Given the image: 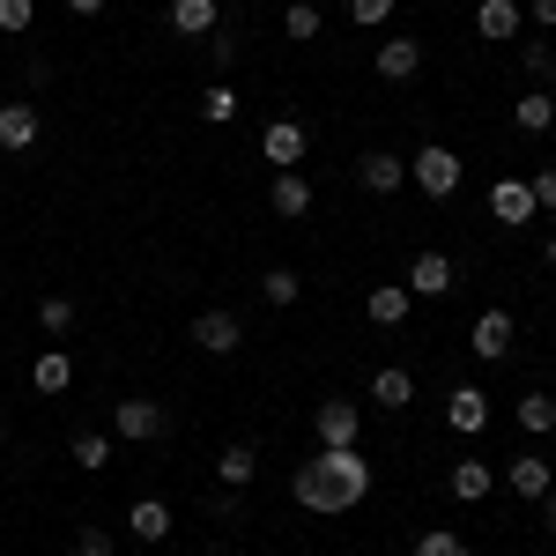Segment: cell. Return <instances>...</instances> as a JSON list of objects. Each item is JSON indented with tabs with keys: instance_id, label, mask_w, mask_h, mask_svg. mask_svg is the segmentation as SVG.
I'll list each match as a JSON object with an SVG mask.
<instances>
[{
	"instance_id": "1",
	"label": "cell",
	"mask_w": 556,
	"mask_h": 556,
	"mask_svg": "<svg viewBox=\"0 0 556 556\" xmlns=\"http://www.w3.org/2000/svg\"><path fill=\"white\" fill-rule=\"evenodd\" d=\"M290 497H298L304 513H319V519H342V513H356V505L371 497V460H364L356 445H319V453L290 475Z\"/></svg>"
},
{
	"instance_id": "2",
	"label": "cell",
	"mask_w": 556,
	"mask_h": 556,
	"mask_svg": "<svg viewBox=\"0 0 556 556\" xmlns=\"http://www.w3.org/2000/svg\"><path fill=\"white\" fill-rule=\"evenodd\" d=\"M408 178H416V193H430V201H453V193H460V156H453L445 141H424L416 164H408Z\"/></svg>"
},
{
	"instance_id": "3",
	"label": "cell",
	"mask_w": 556,
	"mask_h": 556,
	"mask_svg": "<svg viewBox=\"0 0 556 556\" xmlns=\"http://www.w3.org/2000/svg\"><path fill=\"white\" fill-rule=\"evenodd\" d=\"M112 430H119L127 445H149V438H164V430H172V408H164V401H149V393H134V401L112 408Z\"/></svg>"
},
{
	"instance_id": "4",
	"label": "cell",
	"mask_w": 556,
	"mask_h": 556,
	"mask_svg": "<svg viewBox=\"0 0 556 556\" xmlns=\"http://www.w3.org/2000/svg\"><path fill=\"white\" fill-rule=\"evenodd\" d=\"M304 149H312V134H304L298 119H275V127L260 134V156H267L275 172H298V164H304Z\"/></svg>"
},
{
	"instance_id": "5",
	"label": "cell",
	"mask_w": 556,
	"mask_h": 556,
	"mask_svg": "<svg viewBox=\"0 0 556 556\" xmlns=\"http://www.w3.org/2000/svg\"><path fill=\"white\" fill-rule=\"evenodd\" d=\"M193 349H208V356H238V349H245L238 312H201V319H193Z\"/></svg>"
},
{
	"instance_id": "6",
	"label": "cell",
	"mask_w": 556,
	"mask_h": 556,
	"mask_svg": "<svg viewBox=\"0 0 556 556\" xmlns=\"http://www.w3.org/2000/svg\"><path fill=\"white\" fill-rule=\"evenodd\" d=\"M505 490H513V497H527V505H542V497L556 490V468L542 460V453H519L513 468H505Z\"/></svg>"
},
{
	"instance_id": "7",
	"label": "cell",
	"mask_w": 556,
	"mask_h": 556,
	"mask_svg": "<svg viewBox=\"0 0 556 556\" xmlns=\"http://www.w3.org/2000/svg\"><path fill=\"white\" fill-rule=\"evenodd\" d=\"M445 424L482 438V430H490V393H482V386H453V393H445Z\"/></svg>"
},
{
	"instance_id": "8",
	"label": "cell",
	"mask_w": 556,
	"mask_h": 556,
	"mask_svg": "<svg viewBox=\"0 0 556 556\" xmlns=\"http://www.w3.org/2000/svg\"><path fill=\"white\" fill-rule=\"evenodd\" d=\"M312 430H319V445H356V430H364V408H356V401H319Z\"/></svg>"
},
{
	"instance_id": "9",
	"label": "cell",
	"mask_w": 556,
	"mask_h": 556,
	"mask_svg": "<svg viewBox=\"0 0 556 556\" xmlns=\"http://www.w3.org/2000/svg\"><path fill=\"white\" fill-rule=\"evenodd\" d=\"M475 356L482 364H505L513 356V312H482L475 319Z\"/></svg>"
},
{
	"instance_id": "10",
	"label": "cell",
	"mask_w": 556,
	"mask_h": 556,
	"mask_svg": "<svg viewBox=\"0 0 556 556\" xmlns=\"http://www.w3.org/2000/svg\"><path fill=\"white\" fill-rule=\"evenodd\" d=\"M519 0H482L475 8V38H490V45H505V38H519Z\"/></svg>"
},
{
	"instance_id": "11",
	"label": "cell",
	"mask_w": 556,
	"mask_h": 556,
	"mask_svg": "<svg viewBox=\"0 0 556 556\" xmlns=\"http://www.w3.org/2000/svg\"><path fill=\"white\" fill-rule=\"evenodd\" d=\"M267 208L290 215V223H298V215H312V178H304V172H275V186H267Z\"/></svg>"
},
{
	"instance_id": "12",
	"label": "cell",
	"mask_w": 556,
	"mask_h": 556,
	"mask_svg": "<svg viewBox=\"0 0 556 556\" xmlns=\"http://www.w3.org/2000/svg\"><path fill=\"white\" fill-rule=\"evenodd\" d=\"M379 75L386 83H416V75H424V45L416 38H386L379 45Z\"/></svg>"
},
{
	"instance_id": "13",
	"label": "cell",
	"mask_w": 556,
	"mask_h": 556,
	"mask_svg": "<svg viewBox=\"0 0 556 556\" xmlns=\"http://www.w3.org/2000/svg\"><path fill=\"white\" fill-rule=\"evenodd\" d=\"M453 290V260L445 253H416V267H408V298H445Z\"/></svg>"
},
{
	"instance_id": "14",
	"label": "cell",
	"mask_w": 556,
	"mask_h": 556,
	"mask_svg": "<svg viewBox=\"0 0 556 556\" xmlns=\"http://www.w3.org/2000/svg\"><path fill=\"white\" fill-rule=\"evenodd\" d=\"M490 215H497V223H534V193H527V178H497V186H490Z\"/></svg>"
},
{
	"instance_id": "15",
	"label": "cell",
	"mask_w": 556,
	"mask_h": 556,
	"mask_svg": "<svg viewBox=\"0 0 556 556\" xmlns=\"http://www.w3.org/2000/svg\"><path fill=\"white\" fill-rule=\"evenodd\" d=\"M356 178H364V193H401V186H408V164L386 156V149H371V156L356 164Z\"/></svg>"
},
{
	"instance_id": "16",
	"label": "cell",
	"mask_w": 556,
	"mask_h": 556,
	"mask_svg": "<svg viewBox=\"0 0 556 556\" xmlns=\"http://www.w3.org/2000/svg\"><path fill=\"white\" fill-rule=\"evenodd\" d=\"M127 534L134 542H164V534H172V505H164V497H134Z\"/></svg>"
},
{
	"instance_id": "17",
	"label": "cell",
	"mask_w": 556,
	"mask_h": 556,
	"mask_svg": "<svg viewBox=\"0 0 556 556\" xmlns=\"http://www.w3.org/2000/svg\"><path fill=\"white\" fill-rule=\"evenodd\" d=\"M445 490H453L460 505H482V497L497 490V475H490V460H460V468L445 475Z\"/></svg>"
},
{
	"instance_id": "18",
	"label": "cell",
	"mask_w": 556,
	"mask_h": 556,
	"mask_svg": "<svg viewBox=\"0 0 556 556\" xmlns=\"http://www.w3.org/2000/svg\"><path fill=\"white\" fill-rule=\"evenodd\" d=\"M38 141V104H0V149H30Z\"/></svg>"
},
{
	"instance_id": "19",
	"label": "cell",
	"mask_w": 556,
	"mask_h": 556,
	"mask_svg": "<svg viewBox=\"0 0 556 556\" xmlns=\"http://www.w3.org/2000/svg\"><path fill=\"white\" fill-rule=\"evenodd\" d=\"M408 282H379V290H371V298H364V312H371V327H401V319H408Z\"/></svg>"
},
{
	"instance_id": "20",
	"label": "cell",
	"mask_w": 556,
	"mask_h": 556,
	"mask_svg": "<svg viewBox=\"0 0 556 556\" xmlns=\"http://www.w3.org/2000/svg\"><path fill=\"white\" fill-rule=\"evenodd\" d=\"M30 386H38V393H67V386H75V356H67V349H45L38 364H30Z\"/></svg>"
},
{
	"instance_id": "21",
	"label": "cell",
	"mask_w": 556,
	"mask_h": 556,
	"mask_svg": "<svg viewBox=\"0 0 556 556\" xmlns=\"http://www.w3.org/2000/svg\"><path fill=\"white\" fill-rule=\"evenodd\" d=\"M513 424L527 430V438H549V430H556V401H549V393H519V401H513Z\"/></svg>"
},
{
	"instance_id": "22",
	"label": "cell",
	"mask_w": 556,
	"mask_h": 556,
	"mask_svg": "<svg viewBox=\"0 0 556 556\" xmlns=\"http://www.w3.org/2000/svg\"><path fill=\"white\" fill-rule=\"evenodd\" d=\"M172 30L178 38H215V0H172Z\"/></svg>"
},
{
	"instance_id": "23",
	"label": "cell",
	"mask_w": 556,
	"mask_h": 556,
	"mask_svg": "<svg viewBox=\"0 0 556 556\" xmlns=\"http://www.w3.org/2000/svg\"><path fill=\"white\" fill-rule=\"evenodd\" d=\"M513 127H519V134H549V127H556V97L527 89V97L513 104Z\"/></svg>"
},
{
	"instance_id": "24",
	"label": "cell",
	"mask_w": 556,
	"mask_h": 556,
	"mask_svg": "<svg viewBox=\"0 0 556 556\" xmlns=\"http://www.w3.org/2000/svg\"><path fill=\"white\" fill-rule=\"evenodd\" d=\"M67 460H75L83 475L112 468V438H104V430H75V445H67Z\"/></svg>"
},
{
	"instance_id": "25",
	"label": "cell",
	"mask_w": 556,
	"mask_h": 556,
	"mask_svg": "<svg viewBox=\"0 0 556 556\" xmlns=\"http://www.w3.org/2000/svg\"><path fill=\"white\" fill-rule=\"evenodd\" d=\"M371 401H379V408H408V401H416V379H408L401 364H386L379 379H371Z\"/></svg>"
},
{
	"instance_id": "26",
	"label": "cell",
	"mask_w": 556,
	"mask_h": 556,
	"mask_svg": "<svg viewBox=\"0 0 556 556\" xmlns=\"http://www.w3.org/2000/svg\"><path fill=\"white\" fill-rule=\"evenodd\" d=\"M215 475H223V490H245V482L260 475V453H253V445H230V453L215 460Z\"/></svg>"
},
{
	"instance_id": "27",
	"label": "cell",
	"mask_w": 556,
	"mask_h": 556,
	"mask_svg": "<svg viewBox=\"0 0 556 556\" xmlns=\"http://www.w3.org/2000/svg\"><path fill=\"white\" fill-rule=\"evenodd\" d=\"M260 298L275 304V312H290V304H298V267H267V275H260Z\"/></svg>"
},
{
	"instance_id": "28",
	"label": "cell",
	"mask_w": 556,
	"mask_h": 556,
	"mask_svg": "<svg viewBox=\"0 0 556 556\" xmlns=\"http://www.w3.org/2000/svg\"><path fill=\"white\" fill-rule=\"evenodd\" d=\"M201 119H208V127H230V119H238V89H230V83H208V97H201Z\"/></svg>"
},
{
	"instance_id": "29",
	"label": "cell",
	"mask_w": 556,
	"mask_h": 556,
	"mask_svg": "<svg viewBox=\"0 0 556 556\" xmlns=\"http://www.w3.org/2000/svg\"><path fill=\"white\" fill-rule=\"evenodd\" d=\"M282 30H290L298 45H312V38H319V8H312V0H290V15H282Z\"/></svg>"
},
{
	"instance_id": "30",
	"label": "cell",
	"mask_w": 556,
	"mask_h": 556,
	"mask_svg": "<svg viewBox=\"0 0 556 556\" xmlns=\"http://www.w3.org/2000/svg\"><path fill=\"white\" fill-rule=\"evenodd\" d=\"M416 556H475L460 534H445V527H430V534H416Z\"/></svg>"
},
{
	"instance_id": "31",
	"label": "cell",
	"mask_w": 556,
	"mask_h": 556,
	"mask_svg": "<svg viewBox=\"0 0 556 556\" xmlns=\"http://www.w3.org/2000/svg\"><path fill=\"white\" fill-rule=\"evenodd\" d=\"M30 23H38V0H0V30L8 38H23Z\"/></svg>"
},
{
	"instance_id": "32",
	"label": "cell",
	"mask_w": 556,
	"mask_h": 556,
	"mask_svg": "<svg viewBox=\"0 0 556 556\" xmlns=\"http://www.w3.org/2000/svg\"><path fill=\"white\" fill-rule=\"evenodd\" d=\"M393 8H401V0H349V23H356V30H379Z\"/></svg>"
},
{
	"instance_id": "33",
	"label": "cell",
	"mask_w": 556,
	"mask_h": 556,
	"mask_svg": "<svg viewBox=\"0 0 556 556\" xmlns=\"http://www.w3.org/2000/svg\"><path fill=\"white\" fill-rule=\"evenodd\" d=\"M38 327H45V334H67V327H75V304H67V298H45L38 304Z\"/></svg>"
},
{
	"instance_id": "34",
	"label": "cell",
	"mask_w": 556,
	"mask_h": 556,
	"mask_svg": "<svg viewBox=\"0 0 556 556\" xmlns=\"http://www.w3.org/2000/svg\"><path fill=\"white\" fill-rule=\"evenodd\" d=\"M75 556H119V542H112L104 527H83V534H75Z\"/></svg>"
},
{
	"instance_id": "35",
	"label": "cell",
	"mask_w": 556,
	"mask_h": 556,
	"mask_svg": "<svg viewBox=\"0 0 556 556\" xmlns=\"http://www.w3.org/2000/svg\"><path fill=\"white\" fill-rule=\"evenodd\" d=\"M527 193H534V208H549V215H556V164H542V172L527 178Z\"/></svg>"
},
{
	"instance_id": "36",
	"label": "cell",
	"mask_w": 556,
	"mask_h": 556,
	"mask_svg": "<svg viewBox=\"0 0 556 556\" xmlns=\"http://www.w3.org/2000/svg\"><path fill=\"white\" fill-rule=\"evenodd\" d=\"M208 60H215V75H230V67H238V38H215Z\"/></svg>"
},
{
	"instance_id": "37",
	"label": "cell",
	"mask_w": 556,
	"mask_h": 556,
	"mask_svg": "<svg viewBox=\"0 0 556 556\" xmlns=\"http://www.w3.org/2000/svg\"><path fill=\"white\" fill-rule=\"evenodd\" d=\"M534 23H542V30H556V0H534Z\"/></svg>"
},
{
	"instance_id": "38",
	"label": "cell",
	"mask_w": 556,
	"mask_h": 556,
	"mask_svg": "<svg viewBox=\"0 0 556 556\" xmlns=\"http://www.w3.org/2000/svg\"><path fill=\"white\" fill-rule=\"evenodd\" d=\"M542 527H549V534H556V490H549V497H542Z\"/></svg>"
},
{
	"instance_id": "39",
	"label": "cell",
	"mask_w": 556,
	"mask_h": 556,
	"mask_svg": "<svg viewBox=\"0 0 556 556\" xmlns=\"http://www.w3.org/2000/svg\"><path fill=\"white\" fill-rule=\"evenodd\" d=\"M67 8H75V15H104V0H67Z\"/></svg>"
},
{
	"instance_id": "40",
	"label": "cell",
	"mask_w": 556,
	"mask_h": 556,
	"mask_svg": "<svg viewBox=\"0 0 556 556\" xmlns=\"http://www.w3.org/2000/svg\"><path fill=\"white\" fill-rule=\"evenodd\" d=\"M542 260H549V267H556V238H549V245H542Z\"/></svg>"
},
{
	"instance_id": "41",
	"label": "cell",
	"mask_w": 556,
	"mask_h": 556,
	"mask_svg": "<svg viewBox=\"0 0 556 556\" xmlns=\"http://www.w3.org/2000/svg\"><path fill=\"white\" fill-rule=\"evenodd\" d=\"M549 89H556V52H549Z\"/></svg>"
},
{
	"instance_id": "42",
	"label": "cell",
	"mask_w": 556,
	"mask_h": 556,
	"mask_svg": "<svg viewBox=\"0 0 556 556\" xmlns=\"http://www.w3.org/2000/svg\"><path fill=\"white\" fill-rule=\"evenodd\" d=\"M0 445H8V424H0Z\"/></svg>"
},
{
	"instance_id": "43",
	"label": "cell",
	"mask_w": 556,
	"mask_h": 556,
	"mask_svg": "<svg viewBox=\"0 0 556 556\" xmlns=\"http://www.w3.org/2000/svg\"><path fill=\"white\" fill-rule=\"evenodd\" d=\"M208 556H223V549H208Z\"/></svg>"
}]
</instances>
